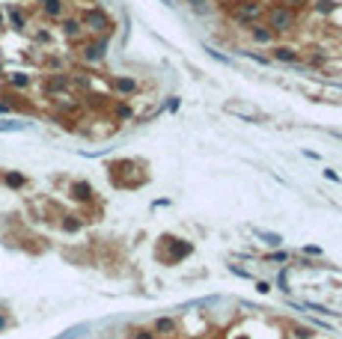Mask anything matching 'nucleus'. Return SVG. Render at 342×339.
<instances>
[{
    "instance_id": "obj_8",
    "label": "nucleus",
    "mask_w": 342,
    "mask_h": 339,
    "mask_svg": "<svg viewBox=\"0 0 342 339\" xmlns=\"http://www.w3.org/2000/svg\"><path fill=\"white\" fill-rule=\"evenodd\" d=\"M250 30V39L256 42V45H271L274 39H277V33L268 27V24H262V21H256V24H250L247 27Z\"/></svg>"
},
{
    "instance_id": "obj_21",
    "label": "nucleus",
    "mask_w": 342,
    "mask_h": 339,
    "mask_svg": "<svg viewBox=\"0 0 342 339\" xmlns=\"http://www.w3.org/2000/svg\"><path fill=\"white\" fill-rule=\"evenodd\" d=\"M336 9V3L333 0H316V12H321V15H330Z\"/></svg>"
},
{
    "instance_id": "obj_4",
    "label": "nucleus",
    "mask_w": 342,
    "mask_h": 339,
    "mask_svg": "<svg viewBox=\"0 0 342 339\" xmlns=\"http://www.w3.org/2000/svg\"><path fill=\"white\" fill-rule=\"evenodd\" d=\"M161 241H164V244H170V253H161V256H158V259L164 262V265H176L179 259H187V256L194 253V244H191V241H184V238H173V235H164Z\"/></svg>"
},
{
    "instance_id": "obj_9",
    "label": "nucleus",
    "mask_w": 342,
    "mask_h": 339,
    "mask_svg": "<svg viewBox=\"0 0 342 339\" xmlns=\"http://www.w3.org/2000/svg\"><path fill=\"white\" fill-rule=\"evenodd\" d=\"M60 30H63L66 39H81V36H84L81 18H74V15H63V18H60Z\"/></svg>"
},
{
    "instance_id": "obj_1",
    "label": "nucleus",
    "mask_w": 342,
    "mask_h": 339,
    "mask_svg": "<svg viewBox=\"0 0 342 339\" xmlns=\"http://www.w3.org/2000/svg\"><path fill=\"white\" fill-rule=\"evenodd\" d=\"M78 18H81L84 33H92V36H110V33H113V18H110L101 6H90V9H84Z\"/></svg>"
},
{
    "instance_id": "obj_32",
    "label": "nucleus",
    "mask_w": 342,
    "mask_h": 339,
    "mask_svg": "<svg viewBox=\"0 0 342 339\" xmlns=\"http://www.w3.org/2000/svg\"><path fill=\"white\" fill-rule=\"evenodd\" d=\"M238 339H247V336H238Z\"/></svg>"
},
{
    "instance_id": "obj_28",
    "label": "nucleus",
    "mask_w": 342,
    "mask_h": 339,
    "mask_svg": "<svg viewBox=\"0 0 342 339\" xmlns=\"http://www.w3.org/2000/svg\"><path fill=\"white\" fill-rule=\"evenodd\" d=\"M303 253H310V256H321V247H303Z\"/></svg>"
},
{
    "instance_id": "obj_29",
    "label": "nucleus",
    "mask_w": 342,
    "mask_h": 339,
    "mask_svg": "<svg viewBox=\"0 0 342 339\" xmlns=\"http://www.w3.org/2000/svg\"><path fill=\"white\" fill-rule=\"evenodd\" d=\"M271 262H286V253H274V256H268Z\"/></svg>"
},
{
    "instance_id": "obj_20",
    "label": "nucleus",
    "mask_w": 342,
    "mask_h": 339,
    "mask_svg": "<svg viewBox=\"0 0 342 339\" xmlns=\"http://www.w3.org/2000/svg\"><path fill=\"white\" fill-rule=\"evenodd\" d=\"M187 3H191V9L200 12V15H208L211 12V0H187Z\"/></svg>"
},
{
    "instance_id": "obj_22",
    "label": "nucleus",
    "mask_w": 342,
    "mask_h": 339,
    "mask_svg": "<svg viewBox=\"0 0 342 339\" xmlns=\"http://www.w3.org/2000/svg\"><path fill=\"white\" fill-rule=\"evenodd\" d=\"M12 110H15V104H12V101H9V98L3 95V98H0V116H9Z\"/></svg>"
},
{
    "instance_id": "obj_30",
    "label": "nucleus",
    "mask_w": 342,
    "mask_h": 339,
    "mask_svg": "<svg viewBox=\"0 0 342 339\" xmlns=\"http://www.w3.org/2000/svg\"><path fill=\"white\" fill-rule=\"evenodd\" d=\"M3 24H6V18H3V12H0V30H3Z\"/></svg>"
},
{
    "instance_id": "obj_31",
    "label": "nucleus",
    "mask_w": 342,
    "mask_h": 339,
    "mask_svg": "<svg viewBox=\"0 0 342 339\" xmlns=\"http://www.w3.org/2000/svg\"><path fill=\"white\" fill-rule=\"evenodd\" d=\"M220 3H229V0H220Z\"/></svg>"
},
{
    "instance_id": "obj_17",
    "label": "nucleus",
    "mask_w": 342,
    "mask_h": 339,
    "mask_svg": "<svg viewBox=\"0 0 342 339\" xmlns=\"http://www.w3.org/2000/svg\"><path fill=\"white\" fill-rule=\"evenodd\" d=\"M66 87H68V78H66V74H51L48 84H45V90H48V92H63Z\"/></svg>"
},
{
    "instance_id": "obj_24",
    "label": "nucleus",
    "mask_w": 342,
    "mask_h": 339,
    "mask_svg": "<svg viewBox=\"0 0 342 339\" xmlns=\"http://www.w3.org/2000/svg\"><path fill=\"white\" fill-rule=\"evenodd\" d=\"M9 324H12V318H9V313H6V310H0V330H6Z\"/></svg>"
},
{
    "instance_id": "obj_23",
    "label": "nucleus",
    "mask_w": 342,
    "mask_h": 339,
    "mask_svg": "<svg viewBox=\"0 0 342 339\" xmlns=\"http://www.w3.org/2000/svg\"><path fill=\"white\" fill-rule=\"evenodd\" d=\"M131 339H158L155 333H152V330H134V336Z\"/></svg>"
},
{
    "instance_id": "obj_27",
    "label": "nucleus",
    "mask_w": 342,
    "mask_h": 339,
    "mask_svg": "<svg viewBox=\"0 0 342 339\" xmlns=\"http://www.w3.org/2000/svg\"><path fill=\"white\" fill-rule=\"evenodd\" d=\"M283 3H286L289 9H297V6H303V3H310V0H283Z\"/></svg>"
},
{
    "instance_id": "obj_6",
    "label": "nucleus",
    "mask_w": 342,
    "mask_h": 339,
    "mask_svg": "<svg viewBox=\"0 0 342 339\" xmlns=\"http://www.w3.org/2000/svg\"><path fill=\"white\" fill-rule=\"evenodd\" d=\"M110 90L116 92L119 98H128V95H134L140 90V84L134 78H128V74H113V78H110Z\"/></svg>"
},
{
    "instance_id": "obj_10",
    "label": "nucleus",
    "mask_w": 342,
    "mask_h": 339,
    "mask_svg": "<svg viewBox=\"0 0 342 339\" xmlns=\"http://www.w3.org/2000/svg\"><path fill=\"white\" fill-rule=\"evenodd\" d=\"M271 60H280V63H300V51L292 48V45H274L271 48Z\"/></svg>"
},
{
    "instance_id": "obj_11",
    "label": "nucleus",
    "mask_w": 342,
    "mask_h": 339,
    "mask_svg": "<svg viewBox=\"0 0 342 339\" xmlns=\"http://www.w3.org/2000/svg\"><path fill=\"white\" fill-rule=\"evenodd\" d=\"M68 197L78 203H92V184L90 181H71L68 184Z\"/></svg>"
},
{
    "instance_id": "obj_19",
    "label": "nucleus",
    "mask_w": 342,
    "mask_h": 339,
    "mask_svg": "<svg viewBox=\"0 0 342 339\" xmlns=\"http://www.w3.org/2000/svg\"><path fill=\"white\" fill-rule=\"evenodd\" d=\"M131 113H134V110H131L128 104H122V101H119L116 107H113V116H116L119 122H125V119H131Z\"/></svg>"
},
{
    "instance_id": "obj_7",
    "label": "nucleus",
    "mask_w": 342,
    "mask_h": 339,
    "mask_svg": "<svg viewBox=\"0 0 342 339\" xmlns=\"http://www.w3.org/2000/svg\"><path fill=\"white\" fill-rule=\"evenodd\" d=\"M36 6H39V12L51 21H60L66 15V0H36Z\"/></svg>"
},
{
    "instance_id": "obj_18",
    "label": "nucleus",
    "mask_w": 342,
    "mask_h": 339,
    "mask_svg": "<svg viewBox=\"0 0 342 339\" xmlns=\"http://www.w3.org/2000/svg\"><path fill=\"white\" fill-rule=\"evenodd\" d=\"M27 122H18V119H0V134H6V131H24Z\"/></svg>"
},
{
    "instance_id": "obj_26",
    "label": "nucleus",
    "mask_w": 342,
    "mask_h": 339,
    "mask_svg": "<svg viewBox=\"0 0 342 339\" xmlns=\"http://www.w3.org/2000/svg\"><path fill=\"white\" fill-rule=\"evenodd\" d=\"M295 336H300V339H310V336H313V330H310V327H295Z\"/></svg>"
},
{
    "instance_id": "obj_5",
    "label": "nucleus",
    "mask_w": 342,
    "mask_h": 339,
    "mask_svg": "<svg viewBox=\"0 0 342 339\" xmlns=\"http://www.w3.org/2000/svg\"><path fill=\"white\" fill-rule=\"evenodd\" d=\"M104 51H107V36H95L92 42H84V45H81L78 57H81L84 63H101V60H104Z\"/></svg>"
},
{
    "instance_id": "obj_25",
    "label": "nucleus",
    "mask_w": 342,
    "mask_h": 339,
    "mask_svg": "<svg viewBox=\"0 0 342 339\" xmlns=\"http://www.w3.org/2000/svg\"><path fill=\"white\" fill-rule=\"evenodd\" d=\"M259 235L268 241V244H280V241H283V238H280V235H274V232H259Z\"/></svg>"
},
{
    "instance_id": "obj_2",
    "label": "nucleus",
    "mask_w": 342,
    "mask_h": 339,
    "mask_svg": "<svg viewBox=\"0 0 342 339\" xmlns=\"http://www.w3.org/2000/svg\"><path fill=\"white\" fill-rule=\"evenodd\" d=\"M265 24H268L274 33H289V30H295V9H289L286 3L268 6L265 9Z\"/></svg>"
},
{
    "instance_id": "obj_14",
    "label": "nucleus",
    "mask_w": 342,
    "mask_h": 339,
    "mask_svg": "<svg viewBox=\"0 0 342 339\" xmlns=\"http://www.w3.org/2000/svg\"><path fill=\"white\" fill-rule=\"evenodd\" d=\"M0 181H3L6 187H12V191H21V187H27V176H24V173H15V170H6L3 176H0Z\"/></svg>"
},
{
    "instance_id": "obj_15",
    "label": "nucleus",
    "mask_w": 342,
    "mask_h": 339,
    "mask_svg": "<svg viewBox=\"0 0 342 339\" xmlns=\"http://www.w3.org/2000/svg\"><path fill=\"white\" fill-rule=\"evenodd\" d=\"M6 84L12 90H30L33 87V78H30L27 71H12V74H6Z\"/></svg>"
},
{
    "instance_id": "obj_16",
    "label": "nucleus",
    "mask_w": 342,
    "mask_h": 339,
    "mask_svg": "<svg viewBox=\"0 0 342 339\" xmlns=\"http://www.w3.org/2000/svg\"><path fill=\"white\" fill-rule=\"evenodd\" d=\"M152 333L155 336H170V333H176V321L173 318H158L152 324Z\"/></svg>"
},
{
    "instance_id": "obj_12",
    "label": "nucleus",
    "mask_w": 342,
    "mask_h": 339,
    "mask_svg": "<svg viewBox=\"0 0 342 339\" xmlns=\"http://www.w3.org/2000/svg\"><path fill=\"white\" fill-rule=\"evenodd\" d=\"M3 18H6V24L12 27V30H27V12L21 9V6H9L6 12H3Z\"/></svg>"
},
{
    "instance_id": "obj_3",
    "label": "nucleus",
    "mask_w": 342,
    "mask_h": 339,
    "mask_svg": "<svg viewBox=\"0 0 342 339\" xmlns=\"http://www.w3.org/2000/svg\"><path fill=\"white\" fill-rule=\"evenodd\" d=\"M262 15H265V9L259 6V0H235V6H232V18H235L241 27L256 24Z\"/></svg>"
},
{
    "instance_id": "obj_13",
    "label": "nucleus",
    "mask_w": 342,
    "mask_h": 339,
    "mask_svg": "<svg viewBox=\"0 0 342 339\" xmlns=\"http://www.w3.org/2000/svg\"><path fill=\"white\" fill-rule=\"evenodd\" d=\"M60 229H63L66 235H78V232L84 229V220H81L78 214H63V217H60Z\"/></svg>"
}]
</instances>
